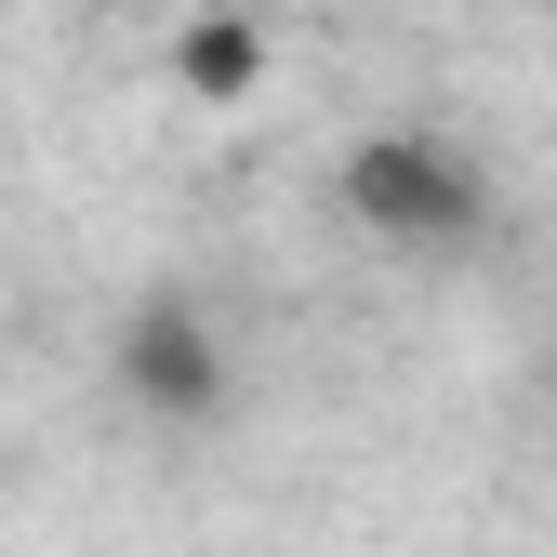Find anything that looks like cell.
Listing matches in <instances>:
<instances>
[{
  "label": "cell",
  "mask_w": 557,
  "mask_h": 557,
  "mask_svg": "<svg viewBox=\"0 0 557 557\" xmlns=\"http://www.w3.org/2000/svg\"><path fill=\"white\" fill-rule=\"evenodd\" d=\"M265 66H278V40H265V14H239V0L173 27V94H186V107H252Z\"/></svg>",
  "instance_id": "cell-3"
},
{
  "label": "cell",
  "mask_w": 557,
  "mask_h": 557,
  "mask_svg": "<svg viewBox=\"0 0 557 557\" xmlns=\"http://www.w3.org/2000/svg\"><path fill=\"white\" fill-rule=\"evenodd\" d=\"M107 385H120L133 425L199 438V425H226V411H239V332L213 319V293L147 278V293L120 306V332H107Z\"/></svg>",
  "instance_id": "cell-2"
},
{
  "label": "cell",
  "mask_w": 557,
  "mask_h": 557,
  "mask_svg": "<svg viewBox=\"0 0 557 557\" xmlns=\"http://www.w3.org/2000/svg\"><path fill=\"white\" fill-rule=\"evenodd\" d=\"M332 199H345V226L385 239V252H478L492 239V173H478V147H451V133H359V147L332 160Z\"/></svg>",
  "instance_id": "cell-1"
}]
</instances>
